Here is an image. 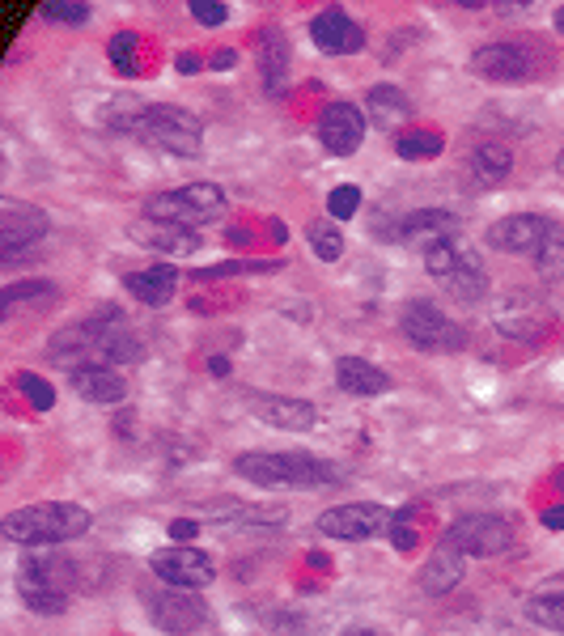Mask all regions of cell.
Segmentation results:
<instances>
[{
	"instance_id": "9c48e42d",
	"label": "cell",
	"mask_w": 564,
	"mask_h": 636,
	"mask_svg": "<svg viewBox=\"0 0 564 636\" xmlns=\"http://www.w3.org/2000/svg\"><path fill=\"white\" fill-rule=\"evenodd\" d=\"M153 573L166 581L170 590H200L213 581V560H208L200 547L191 543H174V547H162V552H153Z\"/></svg>"
},
{
	"instance_id": "4316f807",
	"label": "cell",
	"mask_w": 564,
	"mask_h": 636,
	"mask_svg": "<svg viewBox=\"0 0 564 636\" xmlns=\"http://www.w3.org/2000/svg\"><path fill=\"white\" fill-rule=\"evenodd\" d=\"M535 272L543 280H556L564 276V229L560 225H548V234H543V242L535 246Z\"/></svg>"
},
{
	"instance_id": "603a6c76",
	"label": "cell",
	"mask_w": 564,
	"mask_h": 636,
	"mask_svg": "<svg viewBox=\"0 0 564 636\" xmlns=\"http://www.w3.org/2000/svg\"><path fill=\"white\" fill-rule=\"evenodd\" d=\"M442 285L454 293V297H463V302H480L484 297V289H488V276H484V263L475 259V255H458V263H454V272L442 280Z\"/></svg>"
},
{
	"instance_id": "f6af8a7d",
	"label": "cell",
	"mask_w": 564,
	"mask_h": 636,
	"mask_svg": "<svg viewBox=\"0 0 564 636\" xmlns=\"http://www.w3.org/2000/svg\"><path fill=\"white\" fill-rule=\"evenodd\" d=\"M556 26H560V30H564V5H560V13H556Z\"/></svg>"
},
{
	"instance_id": "52a82bcc",
	"label": "cell",
	"mask_w": 564,
	"mask_h": 636,
	"mask_svg": "<svg viewBox=\"0 0 564 636\" xmlns=\"http://www.w3.org/2000/svg\"><path fill=\"white\" fill-rule=\"evenodd\" d=\"M446 543L463 556H501L514 543V526L497 514H467L446 530Z\"/></svg>"
},
{
	"instance_id": "f1b7e54d",
	"label": "cell",
	"mask_w": 564,
	"mask_h": 636,
	"mask_svg": "<svg viewBox=\"0 0 564 636\" xmlns=\"http://www.w3.org/2000/svg\"><path fill=\"white\" fill-rule=\"evenodd\" d=\"M369 111H374L378 123H391L399 115H408V98L395 85H378V90H369Z\"/></svg>"
},
{
	"instance_id": "f546056e",
	"label": "cell",
	"mask_w": 564,
	"mask_h": 636,
	"mask_svg": "<svg viewBox=\"0 0 564 636\" xmlns=\"http://www.w3.org/2000/svg\"><path fill=\"white\" fill-rule=\"evenodd\" d=\"M531 620H535V624H543V628L564 632V590L535 594V598H531Z\"/></svg>"
},
{
	"instance_id": "e575fe53",
	"label": "cell",
	"mask_w": 564,
	"mask_h": 636,
	"mask_svg": "<svg viewBox=\"0 0 564 636\" xmlns=\"http://www.w3.org/2000/svg\"><path fill=\"white\" fill-rule=\"evenodd\" d=\"M357 208H361V191L352 187V183L336 187V191H331V196H327V212H331V217H336V221H348Z\"/></svg>"
},
{
	"instance_id": "7c38bea8",
	"label": "cell",
	"mask_w": 564,
	"mask_h": 636,
	"mask_svg": "<svg viewBox=\"0 0 564 636\" xmlns=\"http://www.w3.org/2000/svg\"><path fill=\"white\" fill-rule=\"evenodd\" d=\"M471 68L488 81H526L535 73V56L522 43H488L471 56Z\"/></svg>"
},
{
	"instance_id": "cb8c5ba5",
	"label": "cell",
	"mask_w": 564,
	"mask_h": 636,
	"mask_svg": "<svg viewBox=\"0 0 564 636\" xmlns=\"http://www.w3.org/2000/svg\"><path fill=\"white\" fill-rule=\"evenodd\" d=\"M446 229H454V217H450L446 208H420V212H408V217H403L399 238L403 242H416V238L433 234V242H442V238H450Z\"/></svg>"
},
{
	"instance_id": "d4e9b609",
	"label": "cell",
	"mask_w": 564,
	"mask_h": 636,
	"mask_svg": "<svg viewBox=\"0 0 564 636\" xmlns=\"http://www.w3.org/2000/svg\"><path fill=\"white\" fill-rule=\"evenodd\" d=\"M442 149H446V136L433 128H408L395 136V153L408 157V162H429V157H437Z\"/></svg>"
},
{
	"instance_id": "d6986e66",
	"label": "cell",
	"mask_w": 564,
	"mask_h": 636,
	"mask_svg": "<svg viewBox=\"0 0 564 636\" xmlns=\"http://www.w3.org/2000/svg\"><path fill=\"white\" fill-rule=\"evenodd\" d=\"M73 391L85 399V403H123L128 395V382H123L115 369H73Z\"/></svg>"
},
{
	"instance_id": "5b68a950",
	"label": "cell",
	"mask_w": 564,
	"mask_h": 636,
	"mask_svg": "<svg viewBox=\"0 0 564 636\" xmlns=\"http://www.w3.org/2000/svg\"><path fill=\"white\" fill-rule=\"evenodd\" d=\"M68 586H73V569H68L64 560L34 556L22 564V573H17V590H22L26 607L39 615H60L68 607Z\"/></svg>"
},
{
	"instance_id": "5bb4252c",
	"label": "cell",
	"mask_w": 564,
	"mask_h": 636,
	"mask_svg": "<svg viewBox=\"0 0 564 636\" xmlns=\"http://www.w3.org/2000/svg\"><path fill=\"white\" fill-rule=\"evenodd\" d=\"M47 234V212L30 204H5L0 208V255L13 259L22 246H34Z\"/></svg>"
},
{
	"instance_id": "6da1fadb",
	"label": "cell",
	"mask_w": 564,
	"mask_h": 636,
	"mask_svg": "<svg viewBox=\"0 0 564 636\" xmlns=\"http://www.w3.org/2000/svg\"><path fill=\"white\" fill-rule=\"evenodd\" d=\"M90 509L73 505V501H47V505H30V509H17L0 522L5 539L22 543V547H51V543H68V539H81L90 530Z\"/></svg>"
},
{
	"instance_id": "b9f144b4",
	"label": "cell",
	"mask_w": 564,
	"mask_h": 636,
	"mask_svg": "<svg viewBox=\"0 0 564 636\" xmlns=\"http://www.w3.org/2000/svg\"><path fill=\"white\" fill-rule=\"evenodd\" d=\"M213 68H221V73H225V68H234V51H217V56H213Z\"/></svg>"
},
{
	"instance_id": "d590c367",
	"label": "cell",
	"mask_w": 564,
	"mask_h": 636,
	"mask_svg": "<svg viewBox=\"0 0 564 636\" xmlns=\"http://www.w3.org/2000/svg\"><path fill=\"white\" fill-rule=\"evenodd\" d=\"M47 22H64V26H81L90 22V5H43Z\"/></svg>"
},
{
	"instance_id": "484cf974",
	"label": "cell",
	"mask_w": 564,
	"mask_h": 636,
	"mask_svg": "<svg viewBox=\"0 0 564 636\" xmlns=\"http://www.w3.org/2000/svg\"><path fill=\"white\" fill-rule=\"evenodd\" d=\"M51 297H56V285H47V280H22V285H9L5 297H0V314H17L22 306H47Z\"/></svg>"
},
{
	"instance_id": "60d3db41",
	"label": "cell",
	"mask_w": 564,
	"mask_h": 636,
	"mask_svg": "<svg viewBox=\"0 0 564 636\" xmlns=\"http://www.w3.org/2000/svg\"><path fill=\"white\" fill-rule=\"evenodd\" d=\"M208 374H213V378H225V374H229V361H225V357H213V361H208Z\"/></svg>"
},
{
	"instance_id": "9a60e30c",
	"label": "cell",
	"mask_w": 564,
	"mask_h": 636,
	"mask_svg": "<svg viewBox=\"0 0 564 636\" xmlns=\"http://www.w3.org/2000/svg\"><path fill=\"white\" fill-rule=\"evenodd\" d=\"M263 424H272V429H289V433H306L314 424V403L306 399H293V395H251L246 403Z\"/></svg>"
},
{
	"instance_id": "f35d334b",
	"label": "cell",
	"mask_w": 564,
	"mask_h": 636,
	"mask_svg": "<svg viewBox=\"0 0 564 636\" xmlns=\"http://www.w3.org/2000/svg\"><path fill=\"white\" fill-rule=\"evenodd\" d=\"M196 522H191V518H179V522H170V539H196Z\"/></svg>"
},
{
	"instance_id": "e0dca14e",
	"label": "cell",
	"mask_w": 564,
	"mask_h": 636,
	"mask_svg": "<svg viewBox=\"0 0 564 636\" xmlns=\"http://www.w3.org/2000/svg\"><path fill=\"white\" fill-rule=\"evenodd\" d=\"M132 238L149 251H162L170 259H183V255H196L200 251V234L187 225H166V221H140L132 229Z\"/></svg>"
},
{
	"instance_id": "2e32d148",
	"label": "cell",
	"mask_w": 564,
	"mask_h": 636,
	"mask_svg": "<svg viewBox=\"0 0 564 636\" xmlns=\"http://www.w3.org/2000/svg\"><path fill=\"white\" fill-rule=\"evenodd\" d=\"M552 221L543 217H531V212H518V217H505L488 229V242L497 246V251H509V255H535V246L543 242Z\"/></svg>"
},
{
	"instance_id": "7402d4cb",
	"label": "cell",
	"mask_w": 564,
	"mask_h": 636,
	"mask_svg": "<svg viewBox=\"0 0 564 636\" xmlns=\"http://www.w3.org/2000/svg\"><path fill=\"white\" fill-rule=\"evenodd\" d=\"M467 166H471V179L480 187H501L509 174H514V157H509L505 145H480L467 157Z\"/></svg>"
},
{
	"instance_id": "83f0119b",
	"label": "cell",
	"mask_w": 564,
	"mask_h": 636,
	"mask_svg": "<svg viewBox=\"0 0 564 636\" xmlns=\"http://www.w3.org/2000/svg\"><path fill=\"white\" fill-rule=\"evenodd\" d=\"M259 51H263V73H268V81L276 77H285V60H289V51H285V39H280V30L272 26H263L259 30Z\"/></svg>"
},
{
	"instance_id": "30bf717a",
	"label": "cell",
	"mask_w": 564,
	"mask_h": 636,
	"mask_svg": "<svg viewBox=\"0 0 564 636\" xmlns=\"http://www.w3.org/2000/svg\"><path fill=\"white\" fill-rule=\"evenodd\" d=\"M149 615L153 624L170 632V636H191L204 624V603L191 590H162L149 598Z\"/></svg>"
},
{
	"instance_id": "4dcf8cb0",
	"label": "cell",
	"mask_w": 564,
	"mask_h": 636,
	"mask_svg": "<svg viewBox=\"0 0 564 636\" xmlns=\"http://www.w3.org/2000/svg\"><path fill=\"white\" fill-rule=\"evenodd\" d=\"M306 238H310V246H314V255L327 259V263L344 255V238H340V229L331 225V221H314V225L306 229Z\"/></svg>"
},
{
	"instance_id": "ffe728a7",
	"label": "cell",
	"mask_w": 564,
	"mask_h": 636,
	"mask_svg": "<svg viewBox=\"0 0 564 636\" xmlns=\"http://www.w3.org/2000/svg\"><path fill=\"white\" fill-rule=\"evenodd\" d=\"M128 293L136 297V302H145V306H166L174 289H179V272L170 268V263H162V268H145V272H132L128 280Z\"/></svg>"
},
{
	"instance_id": "8992f818",
	"label": "cell",
	"mask_w": 564,
	"mask_h": 636,
	"mask_svg": "<svg viewBox=\"0 0 564 636\" xmlns=\"http://www.w3.org/2000/svg\"><path fill=\"white\" fill-rule=\"evenodd\" d=\"M399 327H403V335H408L420 352H458V348L467 344L463 327H458L454 318H446L433 302H420V297L403 306Z\"/></svg>"
},
{
	"instance_id": "bcb514c9",
	"label": "cell",
	"mask_w": 564,
	"mask_h": 636,
	"mask_svg": "<svg viewBox=\"0 0 564 636\" xmlns=\"http://www.w3.org/2000/svg\"><path fill=\"white\" fill-rule=\"evenodd\" d=\"M556 166H560V170H564V149H560V162H556Z\"/></svg>"
},
{
	"instance_id": "d6a6232c",
	"label": "cell",
	"mask_w": 564,
	"mask_h": 636,
	"mask_svg": "<svg viewBox=\"0 0 564 636\" xmlns=\"http://www.w3.org/2000/svg\"><path fill=\"white\" fill-rule=\"evenodd\" d=\"M136 56H140V39H136V30H119L115 39H111V64L119 68L123 77H132V73H136Z\"/></svg>"
},
{
	"instance_id": "7a4b0ae2",
	"label": "cell",
	"mask_w": 564,
	"mask_h": 636,
	"mask_svg": "<svg viewBox=\"0 0 564 636\" xmlns=\"http://www.w3.org/2000/svg\"><path fill=\"white\" fill-rule=\"evenodd\" d=\"M234 471L259 488H327L340 480L336 463H323L314 454H238Z\"/></svg>"
},
{
	"instance_id": "74e56055",
	"label": "cell",
	"mask_w": 564,
	"mask_h": 636,
	"mask_svg": "<svg viewBox=\"0 0 564 636\" xmlns=\"http://www.w3.org/2000/svg\"><path fill=\"white\" fill-rule=\"evenodd\" d=\"M391 543H395V552H412L416 547V526L408 522V514L391 518Z\"/></svg>"
},
{
	"instance_id": "7bdbcfd3",
	"label": "cell",
	"mask_w": 564,
	"mask_h": 636,
	"mask_svg": "<svg viewBox=\"0 0 564 636\" xmlns=\"http://www.w3.org/2000/svg\"><path fill=\"white\" fill-rule=\"evenodd\" d=\"M179 73H200V60L196 56H183L179 60Z\"/></svg>"
},
{
	"instance_id": "ab89813d",
	"label": "cell",
	"mask_w": 564,
	"mask_h": 636,
	"mask_svg": "<svg viewBox=\"0 0 564 636\" xmlns=\"http://www.w3.org/2000/svg\"><path fill=\"white\" fill-rule=\"evenodd\" d=\"M543 526H548V530H564V505L543 509Z\"/></svg>"
},
{
	"instance_id": "1f68e13d",
	"label": "cell",
	"mask_w": 564,
	"mask_h": 636,
	"mask_svg": "<svg viewBox=\"0 0 564 636\" xmlns=\"http://www.w3.org/2000/svg\"><path fill=\"white\" fill-rule=\"evenodd\" d=\"M17 382V391H22L30 403H34V412H51L56 408V391H51V382L39 378V374H30V369H22V374L13 378Z\"/></svg>"
},
{
	"instance_id": "836d02e7",
	"label": "cell",
	"mask_w": 564,
	"mask_h": 636,
	"mask_svg": "<svg viewBox=\"0 0 564 636\" xmlns=\"http://www.w3.org/2000/svg\"><path fill=\"white\" fill-rule=\"evenodd\" d=\"M458 255H463V251H458V246H454L450 238H442V242H433V246H429V251H425V268H429V276H433V280H446V276L454 272V263H458Z\"/></svg>"
},
{
	"instance_id": "3957f363",
	"label": "cell",
	"mask_w": 564,
	"mask_h": 636,
	"mask_svg": "<svg viewBox=\"0 0 564 636\" xmlns=\"http://www.w3.org/2000/svg\"><path fill=\"white\" fill-rule=\"evenodd\" d=\"M123 128H128L136 140H145V145L162 149L170 157H196L204 149V128L200 119L183 111V106H140L123 119Z\"/></svg>"
},
{
	"instance_id": "4fadbf2b",
	"label": "cell",
	"mask_w": 564,
	"mask_h": 636,
	"mask_svg": "<svg viewBox=\"0 0 564 636\" xmlns=\"http://www.w3.org/2000/svg\"><path fill=\"white\" fill-rule=\"evenodd\" d=\"M310 39H314V47H323L327 56H352V51L365 47V30L352 22L340 5H331L310 22Z\"/></svg>"
},
{
	"instance_id": "44dd1931",
	"label": "cell",
	"mask_w": 564,
	"mask_h": 636,
	"mask_svg": "<svg viewBox=\"0 0 564 636\" xmlns=\"http://www.w3.org/2000/svg\"><path fill=\"white\" fill-rule=\"evenodd\" d=\"M463 560H467V556L442 539V547H437V552L429 556L425 573H420V586H425L429 594H446V590H454L458 581H463Z\"/></svg>"
},
{
	"instance_id": "8d00e7d4",
	"label": "cell",
	"mask_w": 564,
	"mask_h": 636,
	"mask_svg": "<svg viewBox=\"0 0 564 636\" xmlns=\"http://www.w3.org/2000/svg\"><path fill=\"white\" fill-rule=\"evenodd\" d=\"M191 17H196L200 26H221L229 17V9L221 5V0H196V5H191Z\"/></svg>"
},
{
	"instance_id": "8fae6325",
	"label": "cell",
	"mask_w": 564,
	"mask_h": 636,
	"mask_svg": "<svg viewBox=\"0 0 564 636\" xmlns=\"http://www.w3.org/2000/svg\"><path fill=\"white\" fill-rule=\"evenodd\" d=\"M319 140H323V149L336 157L357 153L365 140V115L352 102H331L319 115Z\"/></svg>"
},
{
	"instance_id": "ba28073f",
	"label": "cell",
	"mask_w": 564,
	"mask_h": 636,
	"mask_svg": "<svg viewBox=\"0 0 564 636\" xmlns=\"http://www.w3.org/2000/svg\"><path fill=\"white\" fill-rule=\"evenodd\" d=\"M391 526V509L386 505H369V501H357V505H336L319 514V530L327 539H344V543H365L374 539L378 530Z\"/></svg>"
},
{
	"instance_id": "ac0fdd59",
	"label": "cell",
	"mask_w": 564,
	"mask_h": 636,
	"mask_svg": "<svg viewBox=\"0 0 564 636\" xmlns=\"http://www.w3.org/2000/svg\"><path fill=\"white\" fill-rule=\"evenodd\" d=\"M336 386H340V391H348V395H382V391H391V378H386L374 361L340 357V365H336Z\"/></svg>"
},
{
	"instance_id": "ee69618b",
	"label": "cell",
	"mask_w": 564,
	"mask_h": 636,
	"mask_svg": "<svg viewBox=\"0 0 564 636\" xmlns=\"http://www.w3.org/2000/svg\"><path fill=\"white\" fill-rule=\"evenodd\" d=\"M348 636H382V632H365V628H357V632H348Z\"/></svg>"
},
{
	"instance_id": "277c9868",
	"label": "cell",
	"mask_w": 564,
	"mask_h": 636,
	"mask_svg": "<svg viewBox=\"0 0 564 636\" xmlns=\"http://www.w3.org/2000/svg\"><path fill=\"white\" fill-rule=\"evenodd\" d=\"M225 212V196L213 183H187L179 191H166V196H153L145 204V221H166V225H187L196 229L204 221H217Z\"/></svg>"
}]
</instances>
